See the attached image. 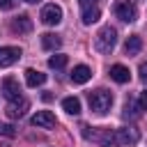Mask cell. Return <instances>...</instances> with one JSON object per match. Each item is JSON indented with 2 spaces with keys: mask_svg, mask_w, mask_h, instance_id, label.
Wrapping results in <instances>:
<instances>
[{
  "mask_svg": "<svg viewBox=\"0 0 147 147\" xmlns=\"http://www.w3.org/2000/svg\"><path fill=\"white\" fill-rule=\"evenodd\" d=\"M115 46H117V30L110 25H103L94 37V48L99 53H113Z\"/></svg>",
  "mask_w": 147,
  "mask_h": 147,
  "instance_id": "1",
  "label": "cell"
},
{
  "mask_svg": "<svg viewBox=\"0 0 147 147\" xmlns=\"http://www.w3.org/2000/svg\"><path fill=\"white\" fill-rule=\"evenodd\" d=\"M87 101H90V110H94L96 115H106L113 106V94L108 90H94L87 94Z\"/></svg>",
  "mask_w": 147,
  "mask_h": 147,
  "instance_id": "2",
  "label": "cell"
},
{
  "mask_svg": "<svg viewBox=\"0 0 147 147\" xmlns=\"http://www.w3.org/2000/svg\"><path fill=\"white\" fill-rule=\"evenodd\" d=\"M83 136L92 142H96L99 147H115L117 145V138H115V131L110 129H92L90 126H83Z\"/></svg>",
  "mask_w": 147,
  "mask_h": 147,
  "instance_id": "3",
  "label": "cell"
},
{
  "mask_svg": "<svg viewBox=\"0 0 147 147\" xmlns=\"http://www.w3.org/2000/svg\"><path fill=\"white\" fill-rule=\"evenodd\" d=\"M115 16L124 23H133L138 18V9H136V2L133 0H119L115 5Z\"/></svg>",
  "mask_w": 147,
  "mask_h": 147,
  "instance_id": "4",
  "label": "cell"
},
{
  "mask_svg": "<svg viewBox=\"0 0 147 147\" xmlns=\"http://www.w3.org/2000/svg\"><path fill=\"white\" fill-rule=\"evenodd\" d=\"M46 25H57L60 21H62V7L60 5H55V2H51V5H44V9H41V16H39Z\"/></svg>",
  "mask_w": 147,
  "mask_h": 147,
  "instance_id": "5",
  "label": "cell"
},
{
  "mask_svg": "<svg viewBox=\"0 0 147 147\" xmlns=\"http://www.w3.org/2000/svg\"><path fill=\"white\" fill-rule=\"evenodd\" d=\"M30 124H32V126H37V129H55L57 119H55V115H53L51 110H39V113H34V115H32Z\"/></svg>",
  "mask_w": 147,
  "mask_h": 147,
  "instance_id": "6",
  "label": "cell"
},
{
  "mask_svg": "<svg viewBox=\"0 0 147 147\" xmlns=\"http://www.w3.org/2000/svg\"><path fill=\"white\" fill-rule=\"evenodd\" d=\"M115 138H117V145H136L140 140V133L136 126H122V129H115Z\"/></svg>",
  "mask_w": 147,
  "mask_h": 147,
  "instance_id": "7",
  "label": "cell"
},
{
  "mask_svg": "<svg viewBox=\"0 0 147 147\" xmlns=\"http://www.w3.org/2000/svg\"><path fill=\"white\" fill-rule=\"evenodd\" d=\"M0 90H2V94H5L9 101H16V99H21V85H18V80H16V78H11V76L2 78V83H0Z\"/></svg>",
  "mask_w": 147,
  "mask_h": 147,
  "instance_id": "8",
  "label": "cell"
},
{
  "mask_svg": "<svg viewBox=\"0 0 147 147\" xmlns=\"http://www.w3.org/2000/svg\"><path fill=\"white\" fill-rule=\"evenodd\" d=\"M18 60H21V48L18 46H2L0 48V69L11 67Z\"/></svg>",
  "mask_w": 147,
  "mask_h": 147,
  "instance_id": "9",
  "label": "cell"
},
{
  "mask_svg": "<svg viewBox=\"0 0 147 147\" xmlns=\"http://www.w3.org/2000/svg\"><path fill=\"white\" fill-rule=\"evenodd\" d=\"M30 108V101L25 99V96H21V99H16V101H9L7 103V115L11 117V119H21L23 115H25V110Z\"/></svg>",
  "mask_w": 147,
  "mask_h": 147,
  "instance_id": "10",
  "label": "cell"
},
{
  "mask_svg": "<svg viewBox=\"0 0 147 147\" xmlns=\"http://www.w3.org/2000/svg\"><path fill=\"white\" fill-rule=\"evenodd\" d=\"M11 30L18 32V34H28V32H32V21H30V16H28V14H21V16L11 18Z\"/></svg>",
  "mask_w": 147,
  "mask_h": 147,
  "instance_id": "11",
  "label": "cell"
},
{
  "mask_svg": "<svg viewBox=\"0 0 147 147\" xmlns=\"http://www.w3.org/2000/svg\"><path fill=\"white\" fill-rule=\"evenodd\" d=\"M90 78H92V69H90L87 64H78V67H74V71H71V80H74V83L83 85V83H87Z\"/></svg>",
  "mask_w": 147,
  "mask_h": 147,
  "instance_id": "12",
  "label": "cell"
},
{
  "mask_svg": "<svg viewBox=\"0 0 147 147\" xmlns=\"http://www.w3.org/2000/svg\"><path fill=\"white\" fill-rule=\"evenodd\" d=\"M110 78L115 83H129L131 80V74H129V69L124 64H113L110 67Z\"/></svg>",
  "mask_w": 147,
  "mask_h": 147,
  "instance_id": "13",
  "label": "cell"
},
{
  "mask_svg": "<svg viewBox=\"0 0 147 147\" xmlns=\"http://www.w3.org/2000/svg\"><path fill=\"white\" fill-rule=\"evenodd\" d=\"M25 83H28V87L44 85V83H46V74H41V71H37V69H25Z\"/></svg>",
  "mask_w": 147,
  "mask_h": 147,
  "instance_id": "14",
  "label": "cell"
},
{
  "mask_svg": "<svg viewBox=\"0 0 147 147\" xmlns=\"http://www.w3.org/2000/svg\"><path fill=\"white\" fill-rule=\"evenodd\" d=\"M41 46H44L46 51H57V48L62 46V39H60V34L46 32V34H41Z\"/></svg>",
  "mask_w": 147,
  "mask_h": 147,
  "instance_id": "15",
  "label": "cell"
},
{
  "mask_svg": "<svg viewBox=\"0 0 147 147\" xmlns=\"http://www.w3.org/2000/svg\"><path fill=\"white\" fill-rule=\"evenodd\" d=\"M140 48H142V39H140L138 34H131V37L126 39V44H124V53H126V55H138Z\"/></svg>",
  "mask_w": 147,
  "mask_h": 147,
  "instance_id": "16",
  "label": "cell"
},
{
  "mask_svg": "<svg viewBox=\"0 0 147 147\" xmlns=\"http://www.w3.org/2000/svg\"><path fill=\"white\" fill-rule=\"evenodd\" d=\"M99 16H101L99 7H87V9H83V14H80V18H83V23H85V25L96 23V21H99Z\"/></svg>",
  "mask_w": 147,
  "mask_h": 147,
  "instance_id": "17",
  "label": "cell"
},
{
  "mask_svg": "<svg viewBox=\"0 0 147 147\" xmlns=\"http://www.w3.org/2000/svg\"><path fill=\"white\" fill-rule=\"evenodd\" d=\"M62 108H64L69 115H78V113H80V101H78L76 96H67V99H62Z\"/></svg>",
  "mask_w": 147,
  "mask_h": 147,
  "instance_id": "18",
  "label": "cell"
},
{
  "mask_svg": "<svg viewBox=\"0 0 147 147\" xmlns=\"http://www.w3.org/2000/svg\"><path fill=\"white\" fill-rule=\"evenodd\" d=\"M140 103H136L133 99H126V103H124V117H131V119H136L138 115H140Z\"/></svg>",
  "mask_w": 147,
  "mask_h": 147,
  "instance_id": "19",
  "label": "cell"
},
{
  "mask_svg": "<svg viewBox=\"0 0 147 147\" xmlns=\"http://www.w3.org/2000/svg\"><path fill=\"white\" fill-rule=\"evenodd\" d=\"M64 64H67V55H60L57 53V55H51L48 57V67L51 69H62Z\"/></svg>",
  "mask_w": 147,
  "mask_h": 147,
  "instance_id": "20",
  "label": "cell"
},
{
  "mask_svg": "<svg viewBox=\"0 0 147 147\" xmlns=\"http://www.w3.org/2000/svg\"><path fill=\"white\" fill-rule=\"evenodd\" d=\"M0 136H5V138H14V136H16V129H14L11 124H7V122H0Z\"/></svg>",
  "mask_w": 147,
  "mask_h": 147,
  "instance_id": "21",
  "label": "cell"
},
{
  "mask_svg": "<svg viewBox=\"0 0 147 147\" xmlns=\"http://www.w3.org/2000/svg\"><path fill=\"white\" fill-rule=\"evenodd\" d=\"M96 2H99V0H78L80 9H87V7H96Z\"/></svg>",
  "mask_w": 147,
  "mask_h": 147,
  "instance_id": "22",
  "label": "cell"
},
{
  "mask_svg": "<svg viewBox=\"0 0 147 147\" xmlns=\"http://www.w3.org/2000/svg\"><path fill=\"white\" fill-rule=\"evenodd\" d=\"M138 103H140V108H142V110H147V90H142V92H140Z\"/></svg>",
  "mask_w": 147,
  "mask_h": 147,
  "instance_id": "23",
  "label": "cell"
},
{
  "mask_svg": "<svg viewBox=\"0 0 147 147\" xmlns=\"http://www.w3.org/2000/svg\"><path fill=\"white\" fill-rule=\"evenodd\" d=\"M18 0H0V9H11Z\"/></svg>",
  "mask_w": 147,
  "mask_h": 147,
  "instance_id": "24",
  "label": "cell"
},
{
  "mask_svg": "<svg viewBox=\"0 0 147 147\" xmlns=\"http://www.w3.org/2000/svg\"><path fill=\"white\" fill-rule=\"evenodd\" d=\"M140 78L147 83V62H142V64H140Z\"/></svg>",
  "mask_w": 147,
  "mask_h": 147,
  "instance_id": "25",
  "label": "cell"
},
{
  "mask_svg": "<svg viewBox=\"0 0 147 147\" xmlns=\"http://www.w3.org/2000/svg\"><path fill=\"white\" fill-rule=\"evenodd\" d=\"M23 2H30V5H32V2H39V0H23Z\"/></svg>",
  "mask_w": 147,
  "mask_h": 147,
  "instance_id": "26",
  "label": "cell"
}]
</instances>
